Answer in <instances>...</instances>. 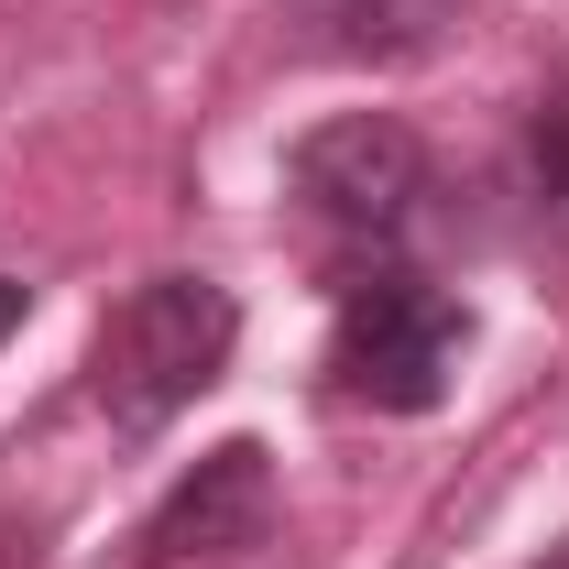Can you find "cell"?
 <instances>
[{
    "mask_svg": "<svg viewBox=\"0 0 569 569\" xmlns=\"http://www.w3.org/2000/svg\"><path fill=\"white\" fill-rule=\"evenodd\" d=\"M548 569H569V548H559V559H548Z\"/></svg>",
    "mask_w": 569,
    "mask_h": 569,
    "instance_id": "8",
    "label": "cell"
},
{
    "mask_svg": "<svg viewBox=\"0 0 569 569\" xmlns=\"http://www.w3.org/2000/svg\"><path fill=\"white\" fill-rule=\"evenodd\" d=\"M329 11H340V56H417L438 44L449 0H329Z\"/></svg>",
    "mask_w": 569,
    "mask_h": 569,
    "instance_id": "6",
    "label": "cell"
},
{
    "mask_svg": "<svg viewBox=\"0 0 569 569\" xmlns=\"http://www.w3.org/2000/svg\"><path fill=\"white\" fill-rule=\"evenodd\" d=\"M460 361H471V307L427 263L383 252V263L340 274V296H329V383L351 406H372V417H438Z\"/></svg>",
    "mask_w": 569,
    "mask_h": 569,
    "instance_id": "1",
    "label": "cell"
},
{
    "mask_svg": "<svg viewBox=\"0 0 569 569\" xmlns=\"http://www.w3.org/2000/svg\"><path fill=\"white\" fill-rule=\"evenodd\" d=\"M526 219H537L548 252H569V67L526 110Z\"/></svg>",
    "mask_w": 569,
    "mask_h": 569,
    "instance_id": "5",
    "label": "cell"
},
{
    "mask_svg": "<svg viewBox=\"0 0 569 569\" xmlns=\"http://www.w3.org/2000/svg\"><path fill=\"white\" fill-rule=\"evenodd\" d=\"M241 351V296L219 274H142L88 351V395L121 438H164Z\"/></svg>",
    "mask_w": 569,
    "mask_h": 569,
    "instance_id": "2",
    "label": "cell"
},
{
    "mask_svg": "<svg viewBox=\"0 0 569 569\" xmlns=\"http://www.w3.org/2000/svg\"><path fill=\"white\" fill-rule=\"evenodd\" d=\"M22 318H33V284H22V274H0V351H11V329H22Z\"/></svg>",
    "mask_w": 569,
    "mask_h": 569,
    "instance_id": "7",
    "label": "cell"
},
{
    "mask_svg": "<svg viewBox=\"0 0 569 569\" xmlns=\"http://www.w3.org/2000/svg\"><path fill=\"white\" fill-rule=\"evenodd\" d=\"M274 537V460L263 438H219L198 471H176V493L132 526V569H187V559H241Z\"/></svg>",
    "mask_w": 569,
    "mask_h": 569,
    "instance_id": "4",
    "label": "cell"
},
{
    "mask_svg": "<svg viewBox=\"0 0 569 569\" xmlns=\"http://www.w3.org/2000/svg\"><path fill=\"white\" fill-rule=\"evenodd\" d=\"M284 198L318 219L351 263H383L427 230V198H438V153H427L395 110H340L284 153Z\"/></svg>",
    "mask_w": 569,
    "mask_h": 569,
    "instance_id": "3",
    "label": "cell"
}]
</instances>
